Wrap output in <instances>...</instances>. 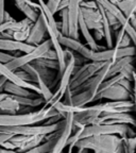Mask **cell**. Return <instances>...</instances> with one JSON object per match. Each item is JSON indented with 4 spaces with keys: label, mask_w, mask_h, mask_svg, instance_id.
Segmentation results:
<instances>
[{
    "label": "cell",
    "mask_w": 136,
    "mask_h": 153,
    "mask_svg": "<svg viewBox=\"0 0 136 153\" xmlns=\"http://www.w3.org/2000/svg\"><path fill=\"white\" fill-rule=\"evenodd\" d=\"M61 115L51 106L44 104L38 111L27 113V114L15 115H0V127H25L35 126L46 121L51 117ZM63 116V115H62ZM65 117V116H64Z\"/></svg>",
    "instance_id": "6da1fadb"
},
{
    "label": "cell",
    "mask_w": 136,
    "mask_h": 153,
    "mask_svg": "<svg viewBox=\"0 0 136 153\" xmlns=\"http://www.w3.org/2000/svg\"><path fill=\"white\" fill-rule=\"evenodd\" d=\"M74 150L93 151L94 153H124L122 138L116 135H98L80 139Z\"/></svg>",
    "instance_id": "7a4b0ae2"
},
{
    "label": "cell",
    "mask_w": 136,
    "mask_h": 153,
    "mask_svg": "<svg viewBox=\"0 0 136 153\" xmlns=\"http://www.w3.org/2000/svg\"><path fill=\"white\" fill-rule=\"evenodd\" d=\"M98 135H116L121 138L136 136V129L128 124H94L84 127L80 134V139ZM79 139V140H80Z\"/></svg>",
    "instance_id": "3957f363"
},
{
    "label": "cell",
    "mask_w": 136,
    "mask_h": 153,
    "mask_svg": "<svg viewBox=\"0 0 136 153\" xmlns=\"http://www.w3.org/2000/svg\"><path fill=\"white\" fill-rule=\"evenodd\" d=\"M50 49H52V44H51L50 39L48 38L44 43H42L41 45L36 46L31 52L15 57L14 60L11 61L10 63H7L5 66H7L11 71H16V70L20 69L22 67H24L25 65L31 64L34 61L43 57Z\"/></svg>",
    "instance_id": "277c9868"
},
{
    "label": "cell",
    "mask_w": 136,
    "mask_h": 153,
    "mask_svg": "<svg viewBox=\"0 0 136 153\" xmlns=\"http://www.w3.org/2000/svg\"><path fill=\"white\" fill-rule=\"evenodd\" d=\"M105 63L106 62H87L80 67H74L68 89L72 91V89L81 86L82 84L86 83L104 66Z\"/></svg>",
    "instance_id": "5b68a950"
},
{
    "label": "cell",
    "mask_w": 136,
    "mask_h": 153,
    "mask_svg": "<svg viewBox=\"0 0 136 153\" xmlns=\"http://www.w3.org/2000/svg\"><path fill=\"white\" fill-rule=\"evenodd\" d=\"M48 35L47 33V22H46V17L43 13L39 11V16L37 20L33 22L29 32V36L27 38L26 44L30 46H36L41 45L42 43L46 41V36Z\"/></svg>",
    "instance_id": "8992f818"
},
{
    "label": "cell",
    "mask_w": 136,
    "mask_h": 153,
    "mask_svg": "<svg viewBox=\"0 0 136 153\" xmlns=\"http://www.w3.org/2000/svg\"><path fill=\"white\" fill-rule=\"evenodd\" d=\"M102 99L110 101H133V95L118 83L106 89L98 91L94 102L100 101Z\"/></svg>",
    "instance_id": "52a82bcc"
},
{
    "label": "cell",
    "mask_w": 136,
    "mask_h": 153,
    "mask_svg": "<svg viewBox=\"0 0 136 153\" xmlns=\"http://www.w3.org/2000/svg\"><path fill=\"white\" fill-rule=\"evenodd\" d=\"M67 9H68V37L74 41H80V1H70Z\"/></svg>",
    "instance_id": "ba28073f"
},
{
    "label": "cell",
    "mask_w": 136,
    "mask_h": 153,
    "mask_svg": "<svg viewBox=\"0 0 136 153\" xmlns=\"http://www.w3.org/2000/svg\"><path fill=\"white\" fill-rule=\"evenodd\" d=\"M128 124L136 129L135 115L131 113H116V114H101L98 118V124Z\"/></svg>",
    "instance_id": "9c48e42d"
},
{
    "label": "cell",
    "mask_w": 136,
    "mask_h": 153,
    "mask_svg": "<svg viewBox=\"0 0 136 153\" xmlns=\"http://www.w3.org/2000/svg\"><path fill=\"white\" fill-rule=\"evenodd\" d=\"M80 14H81L82 18H83L84 22H85L86 27L88 28V30H99L102 29V22H101V15L99 10H89V9H84V7H80Z\"/></svg>",
    "instance_id": "30bf717a"
},
{
    "label": "cell",
    "mask_w": 136,
    "mask_h": 153,
    "mask_svg": "<svg viewBox=\"0 0 136 153\" xmlns=\"http://www.w3.org/2000/svg\"><path fill=\"white\" fill-rule=\"evenodd\" d=\"M34 48L33 46H30L26 43H20L14 39H0V51H9V52H24L26 53L31 52Z\"/></svg>",
    "instance_id": "8fae6325"
},
{
    "label": "cell",
    "mask_w": 136,
    "mask_h": 153,
    "mask_svg": "<svg viewBox=\"0 0 136 153\" xmlns=\"http://www.w3.org/2000/svg\"><path fill=\"white\" fill-rule=\"evenodd\" d=\"M3 93L9 96H13V97H24V98H37V97H39L36 94L32 93L28 89L22 88L20 86L15 85L11 82L5 83L4 87H3Z\"/></svg>",
    "instance_id": "7c38bea8"
},
{
    "label": "cell",
    "mask_w": 136,
    "mask_h": 153,
    "mask_svg": "<svg viewBox=\"0 0 136 153\" xmlns=\"http://www.w3.org/2000/svg\"><path fill=\"white\" fill-rule=\"evenodd\" d=\"M98 2L100 3L101 7L104 9L105 12L110 13L111 15H113L115 18L117 19L118 22H120V25H121V27L126 26V25L129 22L127 19H126V17L123 16L121 11H120V10L112 2V1H104V0H102V1H98Z\"/></svg>",
    "instance_id": "4fadbf2b"
},
{
    "label": "cell",
    "mask_w": 136,
    "mask_h": 153,
    "mask_svg": "<svg viewBox=\"0 0 136 153\" xmlns=\"http://www.w3.org/2000/svg\"><path fill=\"white\" fill-rule=\"evenodd\" d=\"M135 62V56H127V57H122V59H118L115 62L112 63L110 69H109L108 76H106V79H110L113 76L119 74V72L121 71V69L123 68L126 65L131 64V63Z\"/></svg>",
    "instance_id": "5bb4252c"
},
{
    "label": "cell",
    "mask_w": 136,
    "mask_h": 153,
    "mask_svg": "<svg viewBox=\"0 0 136 153\" xmlns=\"http://www.w3.org/2000/svg\"><path fill=\"white\" fill-rule=\"evenodd\" d=\"M118 9L121 11L123 16L129 22L136 11V0H127V1H112Z\"/></svg>",
    "instance_id": "9a60e30c"
},
{
    "label": "cell",
    "mask_w": 136,
    "mask_h": 153,
    "mask_svg": "<svg viewBox=\"0 0 136 153\" xmlns=\"http://www.w3.org/2000/svg\"><path fill=\"white\" fill-rule=\"evenodd\" d=\"M14 4L16 5L17 9L26 16V19L30 20L31 22H35L36 20H37L38 16H39V11H36V10L32 9L31 7H29L26 3V1H24V0H18V1H15Z\"/></svg>",
    "instance_id": "2e32d148"
},
{
    "label": "cell",
    "mask_w": 136,
    "mask_h": 153,
    "mask_svg": "<svg viewBox=\"0 0 136 153\" xmlns=\"http://www.w3.org/2000/svg\"><path fill=\"white\" fill-rule=\"evenodd\" d=\"M31 64H35V65H37V66L47 68V69L60 72V63H59L57 60H48V59H43V57H41V59L34 61Z\"/></svg>",
    "instance_id": "e0dca14e"
},
{
    "label": "cell",
    "mask_w": 136,
    "mask_h": 153,
    "mask_svg": "<svg viewBox=\"0 0 136 153\" xmlns=\"http://www.w3.org/2000/svg\"><path fill=\"white\" fill-rule=\"evenodd\" d=\"M134 74H135V65H134V63L126 65L121 69V71L119 72V74H121L123 76V79L128 80V81L132 82V83H133Z\"/></svg>",
    "instance_id": "ac0fdd59"
},
{
    "label": "cell",
    "mask_w": 136,
    "mask_h": 153,
    "mask_svg": "<svg viewBox=\"0 0 136 153\" xmlns=\"http://www.w3.org/2000/svg\"><path fill=\"white\" fill-rule=\"evenodd\" d=\"M122 146L124 153H135L136 150V136L122 138Z\"/></svg>",
    "instance_id": "d6986e66"
},
{
    "label": "cell",
    "mask_w": 136,
    "mask_h": 153,
    "mask_svg": "<svg viewBox=\"0 0 136 153\" xmlns=\"http://www.w3.org/2000/svg\"><path fill=\"white\" fill-rule=\"evenodd\" d=\"M59 3H60V0H51V1H48L45 2L46 7H48V10L50 11L51 14L54 16L57 13V7H59Z\"/></svg>",
    "instance_id": "ffe728a7"
},
{
    "label": "cell",
    "mask_w": 136,
    "mask_h": 153,
    "mask_svg": "<svg viewBox=\"0 0 136 153\" xmlns=\"http://www.w3.org/2000/svg\"><path fill=\"white\" fill-rule=\"evenodd\" d=\"M15 57H16V56H15L14 54H11V53L2 52V51H0V63H1V64L7 65V63H10L11 61L14 60Z\"/></svg>",
    "instance_id": "44dd1931"
},
{
    "label": "cell",
    "mask_w": 136,
    "mask_h": 153,
    "mask_svg": "<svg viewBox=\"0 0 136 153\" xmlns=\"http://www.w3.org/2000/svg\"><path fill=\"white\" fill-rule=\"evenodd\" d=\"M80 7H84V9H89V10H97L98 5H97V1H80Z\"/></svg>",
    "instance_id": "7402d4cb"
},
{
    "label": "cell",
    "mask_w": 136,
    "mask_h": 153,
    "mask_svg": "<svg viewBox=\"0 0 136 153\" xmlns=\"http://www.w3.org/2000/svg\"><path fill=\"white\" fill-rule=\"evenodd\" d=\"M93 37L95 39V42L98 44V42H101L104 38V33H103L102 29H99V30H95L93 34Z\"/></svg>",
    "instance_id": "603a6c76"
},
{
    "label": "cell",
    "mask_w": 136,
    "mask_h": 153,
    "mask_svg": "<svg viewBox=\"0 0 136 153\" xmlns=\"http://www.w3.org/2000/svg\"><path fill=\"white\" fill-rule=\"evenodd\" d=\"M43 59H48V60H57V56H56V53L53 49H50V50L48 51L45 55L43 56Z\"/></svg>",
    "instance_id": "cb8c5ba5"
},
{
    "label": "cell",
    "mask_w": 136,
    "mask_h": 153,
    "mask_svg": "<svg viewBox=\"0 0 136 153\" xmlns=\"http://www.w3.org/2000/svg\"><path fill=\"white\" fill-rule=\"evenodd\" d=\"M4 1L0 0V25L4 22Z\"/></svg>",
    "instance_id": "d4e9b609"
},
{
    "label": "cell",
    "mask_w": 136,
    "mask_h": 153,
    "mask_svg": "<svg viewBox=\"0 0 136 153\" xmlns=\"http://www.w3.org/2000/svg\"><path fill=\"white\" fill-rule=\"evenodd\" d=\"M14 136V135H12V134H7V133H0V146L2 145L4 141L9 140V139H11L12 137Z\"/></svg>",
    "instance_id": "484cf974"
},
{
    "label": "cell",
    "mask_w": 136,
    "mask_h": 153,
    "mask_svg": "<svg viewBox=\"0 0 136 153\" xmlns=\"http://www.w3.org/2000/svg\"><path fill=\"white\" fill-rule=\"evenodd\" d=\"M129 24H130V26L132 27V28L134 29L136 31V11H135V13L133 14V16L131 17V19L129 20Z\"/></svg>",
    "instance_id": "4316f807"
},
{
    "label": "cell",
    "mask_w": 136,
    "mask_h": 153,
    "mask_svg": "<svg viewBox=\"0 0 136 153\" xmlns=\"http://www.w3.org/2000/svg\"><path fill=\"white\" fill-rule=\"evenodd\" d=\"M7 79H5L4 76H0V94L3 93V87H4L5 83H7Z\"/></svg>",
    "instance_id": "83f0119b"
},
{
    "label": "cell",
    "mask_w": 136,
    "mask_h": 153,
    "mask_svg": "<svg viewBox=\"0 0 136 153\" xmlns=\"http://www.w3.org/2000/svg\"><path fill=\"white\" fill-rule=\"evenodd\" d=\"M15 22V19L10 15L9 12L5 11L4 12V22Z\"/></svg>",
    "instance_id": "f1b7e54d"
},
{
    "label": "cell",
    "mask_w": 136,
    "mask_h": 153,
    "mask_svg": "<svg viewBox=\"0 0 136 153\" xmlns=\"http://www.w3.org/2000/svg\"><path fill=\"white\" fill-rule=\"evenodd\" d=\"M0 153H18L15 150H7V149H3L0 147Z\"/></svg>",
    "instance_id": "f546056e"
},
{
    "label": "cell",
    "mask_w": 136,
    "mask_h": 153,
    "mask_svg": "<svg viewBox=\"0 0 136 153\" xmlns=\"http://www.w3.org/2000/svg\"><path fill=\"white\" fill-rule=\"evenodd\" d=\"M7 97V94H4V93H2V94H0V101L2 100L3 98H5Z\"/></svg>",
    "instance_id": "4dcf8cb0"
},
{
    "label": "cell",
    "mask_w": 136,
    "mask_h": 153,
    "mask_svg": "<svg viewBox=\"0 0 136 153\" xmlns=\"http://www.w3.org/2000/svg\"><path fill=\"white\" fill-rule=\"evenodd\" d=\"M84 153H86V152H84Z\"/></svg>",
    "instance_id": "1f68e13d"
}]
</instances>
